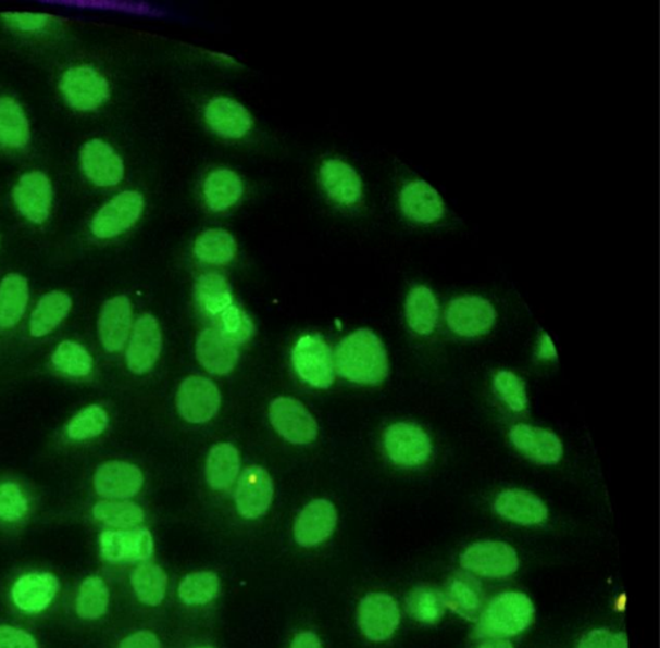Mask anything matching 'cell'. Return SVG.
Wrapping results in <instances>:
<instances>
[{"label": "cell", "instance_id": "ac0fdd59", "mask_svg": "<svg viewBox=\"0 0 660 648\" xmlns=\"http://www.w3.org/2000/svg\"><path fill=\"white\" fill-rule=\"evenodd\" d=\"M82 167L90 183L97 186H115L123 180L124 163L109 144L88 141L82 149Z\"/></svg>", "mask_w": 660, "mask_h": 648}, {"label": "cell", "instance_id": "836d02e7", "mask_svg": "<svg viewBox=\"0 0 660 648\" xmlns=\"http://www.w3.org/2000/svg\"><path fill=\"white\" fill-rule=\"evenodd\" d=\"M196 294L199 307L214 316L233 306L231 284L217 272L201 274L197 282Z\"/></svg>", "mask_w": 660, "mask_h": 648}, {"label": "cell", "instance_id": "bcb514c9", "mask_svg": "<svg viewBox=\"0 0 660 648\" xmlns=\"http://www.w3.org/2000/svg\"><path fill=\"white\" fill-rule=\"evenodd\" d=\"M578 648H628V639L624 633L596 630L583 636Z\"/></svg>", "mask_w": 660, "mask_h": 648}, {"label": "cell", "instance_id": "8fae6325", "mask_svg": "<svg viewBox=\"0 0 660 648\" xmlns=\"http://www.w3.org/2000/svg\"><path fill=\"white\" fill-rule=\"evenodd\" d=\"M399 624V606L391 596L385 593H371L360 602V630L374 643L390 638Z\"/></svg>", "mask_w": 660, "mask_h": 648}, {"label": "cell", "instance_id": "7a4b0ae2", "mask_svg": "<svg viewBox=\"0 0 660 648\" xmlns=\"http://www.w3.org/2000/svg\"><path fill=\"white\" fill-rule=\"evenodd\" d=\"M536 609L524 593L507 591L486 606L478 618L481 637L507 638L523 633L534 622Z\"/></svg>", "mask_w": 660, "mask_h": 648}, {"label": "cell", "instance_id": "4dcf8cb0", "mask_svg": "<svg viewBox=\"0 0 660 648\" xmlns=\"http://www.w3.org/2000/svg\"><path fill=\"white\" fill-rule=\"evenodd\" d=\"M29 301V286L20 274H10L0 284V327L16 326Z\"/></svg>", "mask_w": 660, "mask_h": 648}, {"label": "cell", "instance_id": "f1b7e54d", "mask_svg": "<svg viewBox=\"0 0 660 648\" xmlns=\"http://www.w3.org/2000/svg\"><path fill=\"white\" fill-rule=\"evenodd\" d=\"M409 327L419 335H431L439 321V302L426 286H415L406 302Z\"/></svg>", "mask_w": 660, "mask_h": 648}, {"label": "cell", "instance_id": "603a6c76", "mask_svg": "<svg viewBox=\"0 0 660 648\" xmlns=\"http://www.w3.org/2000/svg\"><path fill=\"white\" fill-rule=\"evenodd\" d=\"M132 328V306L125 296H116L103 304L99 320L102 347L110 353L123 349Z\"/></svg>", "mask_w": 660, "mask_h": 648}, {"label": "cell", "instance_id": "52a82bcc", "mask_svg": "<svg viewBox=\"0 0 660 648\" xmlns=\"http://www.w3.org/2000/svg\"><path fill=\"white\" fill-rule=\"evenodd\" d=\"M61 91L69 105L80 112L99 109L109 99V83L94 67L69 68L61 79Z\"/></svg>", "mask_w": 660, "mask_h": 648}, {"label": "cell", "instance_id": "44dd1931", "mask_svg": "<svg viewBox=\"0 0 660 648\" xmlns=\"http://www.w3.org/2000/svg\"><path fill=\"white\" fill-rule=\"evenodd\" d=\"M206 121L215 134L226 139H241L252 128V116L238 101L215 98L206 108Z\"/></svg>", "mask_w": 660, "mask_h": 648}, {"label": "cell", "instance_id": "e575fe53", "mask_svg": "<svg viewBox=\"0 0 660 648\" xmlns=\"http://www.w3.org/2000/svg\"><path fill=\"white\" fill-rule=\"evenodd\" d=\"M238 251L235 238L224 229H210L200 234L194 253L201 263L225 265L232 263Z\"/></svg>", "mask_w": 660, "mask_h": 648}, {"label": "cell", "instance_id": "5bb4252c", "mask_svg": "<svg viewBox=\"0 0 660 648\" xmlns=\"http://www.w3.org/2000/svg\"><path fill=\"white\" fill-rule=\"evenodd\" d=\"M162 331L158 321L150 314L138 319L127 350L128 367L136 375L149 372L162 351Z\"/></svg>", "mask_w": 660, "mask_h": 648}, {"label": "cell", "instance_id": "484cf974", "mask_svg": "<svg viewBox=\"0 0 660 648\" xmlns=\"http://www.w3.org/2000/svg\"><path fill=\"white\" fill-rule=\"evenodd\" d=\"M59 588V581L52 574L25 575L18 578L12 589L13 602L20 610L37 613L50 606Z\"/></svg>", "mask_w": 660, "mask_h": 648}, {"label": "cell", "instance_id": "f5cc1de1", "mask_svg": "<svg viewBox=\"0 0 660 648\" xmlns=\"http://www.w3.org/2000/svg\"><path fill=\"white\" fill-rule=\"evenodd\" d=\"M477 648H513V646L510 640L503 638H491L486 640V643Z\"/></svg>", "mask_w": 660, "mask_h": 648}, {"label": "cell", "instance_id": "d4e9b609", "mask_svg": "<svg viewBox=\"0 0 660 648\" xmlns=\"http://www.w3.org/2000/svg\"><path fill=\"white\" fill-rule=\"evenodd\" d=\"M495 509L502 519L523 526L540 525L548 516L545 502L523 489H506L500 493Z\"/></svg>", "mask_w": 660, "mask_h": 648}, {"label": "cell", "instance_id": "5b68a950", "mask_svg": "<svg viewBox=\"0 0 660 648\" xmlns=\"http://www.w3.org/2000/svg\"><path fill=\"white\" fill-rule=\"evenodd\" d=\"M464 570L478 576L502 578L519 569L516 550L502 541H481L472 544L461 557Z\"/></svg>", "mask_w": 660, "mask_h": 648}, {"label": "cell", "instance_id": "4316f807", "mask_svg": "<svg viewBox=\"0 0 660 648\" xmlns=\"http://www.w3.org/2000/svg\"><path fill=\"white\" fill-rule=\"evenodd\" d=\"M444 602L447 608L458 615L472 620L481 618L483 612V591L481 584L469 575L451 577L448 584Z\"/></svg>", "mask_w": 660, "mask_h": 648}, {"label": "cell", "instance_id": "7dc6e473", "mask_svg": "<svg viewBox=\"0 0 660 648\" xmlns=\"http://www.w3.org/2000/svg\"><path fill=\"white\" fill-rule=\"evenodd\" d=\"M0 648H38V645L29 633L3 625L0 626Z\"/></svg>", "mask_w": 660, "mask_h": 648}, {"label": "cell", "instance_id": "4fadbf2b", "mask_svg": "<svg viewBox=\"0 0 660 648\" xmlns=\"http://www.w3.org/2000/svg\"><path fill=\"white\" fill-rule=\"evenodd\" d=\"M103 560L111 563L146 561L154 550L148 529L105 531L100 537Z\"/></svg>", "mask_w": 660, "mask_h": 648}, {"label": "cell", "instance_id": "cb8c5ba5", "mask_svg": "<svg viewBox=\"0 0 660 648\" xmlns=\"http://www.w3.org/2000/svg\"><path fill=\"white\" fill-rule=\"evenodd\" d=\"M197 358L212 375H227L239 361V351L217 328L201 331L197 340Z\"/></svg>", "mask_w": 660, "mask_h": 648}, {"label": "cell", "instance_id": "f907efd6", "mask_svg": "<svg viewBox=\"0 0 660 648\" xmlns=\"http://www.w3.org/2000/svg\"><path fill=\"white\" fill-rule=\"evenodd\" d=\"M290 648H323L315 633L302 632L291 643Z\"/></svg>", "mask_w": 660, "mask_h": 648}, {"label": "cell", "instance_id": "d6a6232c", "mask_svg": "<svg viewBox=\"0 0 660 648\" xmlns=\"http://www.w3.org/2000/svg\"><path fill=\"white\" fill-rule=\"evenodd\" d=\"M30 139V127L24 110L15 100L0 98V145L23 149Z\"/></svg>", "mask_w": 660, "mask_h": 648}, {"label": "cell", "instance_id": "8992f818", "mask_svg": "<svg viewBox=\"0 0 660 648\" xmlns=\"http://www.w3.org/2000/svg\"><path fill=\"white\" fill-rule=\"evenodd\" d=\"M145 201L138 191L127 190L111 199L96 213L90 229L97 238L110 239L130 229L144 212Z\"/></svg>", "mask_w": 660, "mask_h": 648}, {"label": "cell", "instance_id": "d590c367", "mask_svg": "<svg viewBox=\"0 0 660 648\" xmlns=\"http://www.w3.org/2000/svg\"><path fill=\"white\" fill-rule=\"evenodd\" d=\"M130 583L142 603L158 606L163 602L169 576L161 566L145 563L134 571Z\"/></svg>", "mask_w": 660, "mask_h": 648}, {"label": "cell", "instance_id": "6da1fadb", "mask_svg": "<svg viewBox=\"0 0 660 648\" xmlns=\"http://www.w3.org/2000/svg\"><path fill=\"white\" fill-rule=\"evenodd\" d=\"M335 364L346 381L377 385L388 375V360L384 344L371 329L361 328L339 342Z\"/></svg>", "mask_w": 660, "mask_h": 648}, {"label": "cell", "instance_id": "7c38bea8", "mask_svg": "<svg viewBox=\"0 0 660 648\" xmlns=\"http://www.w3.org/2000/svg\"><path fill=\"white\" fill-rule=\"evenodd\" d=\"M274 498V484L266 469L248 466L240 475L235 493L236 508L241 516L256 520L265 514Z\"/></svg>", "mask_w": 660, "mask_h": 648}, {"label": "cell", "instance_id": "277c9868", "mask_svg": "<svg viewBox=\"0 0 660 648\" xmlns=\"http://www.w3.org/2000/svg\"><path fill=\"white\" fill-rule=\"evenodd\" d=\"M384 444L388 459L399 466H421L427 463L433 453L428 434L421 426L411 423L388 426Z\"/></svg>", "mask_w": 660, "mask_h": 648}, {"label": "cell", "instance_id": "f6af8a7d", "mask_svg": "<svg viewBox=\"0 0 660 648\" xmlns=\"http://www.w3.org/2000/svg\"><path fill=\"white\" fill-rule=\"evenodd\" d=\"M27 500L16 484L5 482L0 485V520L17 522L27 513Z\"/></svg>", "mask_w": 660, "mask_h": 648}, {"label": "cell", "instance_id": "83f0119b", "mask_svg": "<svg viewBox=\"0 0 660 648\" xmlns=\"http://www.w3.org/2000/svg\"><path fill=\"white\" fill-rule=\"evenodd\" d=\"M203 192L208 209L222 212L240 201L245 186L234 171L220 169L207 176Z\"/></svg>", "mask_w": 660, "mask_h": 648}, {"label": "cell", "instance_id": "9a60e30c", "mask_svg": "<svg viewBox=\"0 0 660 648\" xmlns=\"http://www.w3.org/2000/svg\"><path fill=\"white\" fill-rule=\"evenodd\" d=\"M13 199L23 215L36 224H43L52 204L50 178L39 171L29 172L20 178L13 189Z\"/></svg>", "mask_w": 660, "mask_h": 648}, {"label": "cell", "instance_id": "c3c4849f", "mask_svg": "<svg viewBox=\"0 0 660 648\" xmlns=\"http://www.w3.org/2000/svg\"><path fill=\"white\" fill-rule=\"evenodd\" d=\"M2 17L11 26L24 32L43 29L48 20H50L47 15H38V13H3Z\"/></svg>", "mask_w": 660, "mask_h": 648}, {"label": "cell", "instance_id": "e0dca14e", "mask_svg": "<svg viewBox=\"0 0 660 648\" xmlns=\"http://www.w3.org/2000/svg\"><path fill=\"white\" fill-rule=\"evenodd\" d=\"M97 494L107 499L134 498L144 485L140 468L124 461H110L97 469L94 479Z\"/></svg>", "mask_w": 660, "mask_h": 648}, {"label": "cell", "instance_id": "7402d4cb", "mask_svg": "<svg viewBox=\"0 0 660 648\" xmlns=\"http://www.w3.org/2000/svg\"><path fill=\"white\" fill-rule=\"evenodd\" d=\"M321 182L332 201L343 205L358 204L363 198V183L349 163L329 160L321 169Z\"/></svg>", "mask_w": 660, "mask_h": 648}, {"label": "cell", "instance_id": "f546056e", "mask_svg": "<svg viewBox=\"0 0 660 648\" xmlns=\"http://www.w3.org/2000/svg\"><path fill=\"white\" fill-rule=\"evenodd\" d=\"M240 471L239 452L231 444L215 445L208 454L206 477L215 491L231 487Z\"/></svg>", "mask_w": 660, "mask_h": 648}, {"label": "cell", "instance_id": "60d3db41", "mask_svg": "<svg viewBox=\"0 0 660 648\" xmlns=\"http://www.w3.org/2000/svg\"><path fill=\"white\" fill-rule=\"evenodd\" d=\"M219 576L213 572H197L184 578L178 588L179 598L186 605H206L217 596Z\"/></svg>", "mask_w": 660, "mask_h": 648}, {"label": "cell", "instance_id": "f35d334b", "mask_svg": "<svg viewBox=\"0 0 660 648\" xmlns=\"http://www.w3.org/2000/svg\"><path fill=\"white\" fill-rule=\"evenodd\" d=\"M97 521L109 526L128 528L140 525L145 520L142 508L129 501H100L94 508Z\"/></svg>", "mask_w": 660, "mask_h": 648}, {"label": "cell", "instance_id": "3957f363", "mask_svg": "<svg viewBox=\"0 0 660 648\" xmlns=\"http://www.w3.org/2000/svg\"><path fill=\"white\" fill-rule=\"evenodd\" d=\"M291 362L297 375L314 388L328 389L335 383V356L321 336H302L291 351Z\"/></svg>", "mask_w": 660, "mask_h": 648}, {"label": "cell", "instance_id": "30bf717a", "mask_svg": "<svg viewBox=\"0 0 660 648\" xmlns=\"http://www.w3.org/2000/svg\"><path fill=\"white\" fill-rule=\"evenodd\" d=\"M275 431L290 444L308 445L317 437V424L306 407L294 398H277L270 406Z\"/></svg>", "mask_w": 660, "mask_h": 648}, {"label": "cell", "instance_id": "ab89813d", "mask_svg": "<svg viewBox=\"0 0 660 648\" xmlns=\"http://www.w3.org/2000/svg\"><path fill=\"white\" fill-rule=\"evenodd\" d=\"M55 369L73 377H83L92 371V357L86 348L73 341L61 342L52 356Z\"/></svg>", "mask_w": 660, "mask_h": 648}, {"label": "cell", "instance_id": "8d00e7d4", "mask_svg": "<svg viewBox=\"0 0 660 648\" xmlns=\"http://www.w3.org/2000/svg\"><path fill=\"white\" fill-rule=\"evenodd\" d=\"M446 602L439 590L419 587L411 591L407 598V610L416 622L423 624L439 623L444 611H446Z\"/></svg>", "mask_w": 660, "mask_h": 648}, {"label": "cell", "instance_id": "2e32d148", "mask_svg": "<svg viewBox=\"0 0 660 648\" xmlns=\"http://www.w3.org/2000/svg\"><path fill=\"white\" fill-rule=\"evenodd\" d=\"M510 440L524 457L538 464H558L564 453L560 438L555 433L537 426H512Z\"/></svg>", "mask_w": 660, "mask_h": 648}, {"label": "cell", "instance_id": "ba28073f", "mask_svg": "<svg viewBox=\"0 0 660 648\" xmlns=\"http://www.w3.org/2000/svg\"><path fill=\"white\" fill-rule=\"evenodd\" d=\"M221 392L206 377H187L177 392V409L186 422L201 424L210 422L220 410Z\"/></svg>", "mask_w": 660, "mask_h": 648}, {"label": "cell", "instance_id": "db71d44e", "mask_svg": "<svg viewBox=\"0 0 660 648\" xmlns=\"http://www.w3.org/2000/svg\"><path fill=\"white\" fill-rule=\"evenodd\" d=\"M198 648H211V647H198Z\"/></svg>", "mask_w": 660, "mask_h": 648}, {"label": "cell", "instance_id": "ffe728a7", "mask_svg": "<svg viewBox=\"0 0 660 648\" xmlns=\"http://www.w3.org/2000/svg\"><path fill=\"white\" fill-rule=\"evenodd\" d=\"M337 525L335 506L319 499L306 506L296 521L295 537L302 547H315L328 539Z\"/></svg>", "mask_w": 660, "mask_h": 648}, {"label": "cell", "instance_id": "681fc988", "mask_svg": "<svg viewBox=\"0 0 660 648\" xmlns=\"http://www.w3.org/2000/svg\"><path fill=\"white\" fill-rule=\"evenodd\" d=\"M120 648H162L154 633L142 631L125 638Z\"/></svg>", "mask_w": 660, "mask_h": 648}, {"label": "cell", "instance_id": "d6986e66", "mask_svg": "<svg viewBox=\"0 0 660 648\" xmlns=\"http://www.w3.org/2000/svg\"><path fill=\"white\" fill-rule=\"evenodd\" d=\"M400 209L414 223L434 224L446 215L439 192L423 180L408 183L400 191Z\"/></svg>", "mask_w": 660, "mask_h": 648}, {"label": "cell", "instance_id": "ee69618b", "mask_svg": "<svg viewBox=\"0 0 660 648\" xmlns=\"http://www.w3.org/2000/svg\"><path fill=\"white\" fill-rule=\"evenodd\" d=\"M495 388L513 412H523L526 409L527 397L525 385L513 372H497Z\"/></svg>", "mask_w": 660, "mask_h": 648}, {"label": "cell", "instance_id": "9c48e42d", "mask_svg": "<svg viewBox=\"0 0 660 648\" xmlns=\"http://www.w3.org/2000/svg\"><path fill=\"white\" fill-rule=\"evenodd\" d=\"M497 313L490 301L481 296H463L450 302L447 312L448 326L462 337L488 334L495 326Z\"/></svg>", "mask_w": 660, "mask_h": 648}, {"label": "cell", "instance_id": "7bdbcfd3", "mask_svg": "<svg viewBox=\"0 0 660 648\" xmlns=\"http://www.w3.org/2000/svg\"><path fill=\"white\" fill-rule=\"evenodd\" d=\"M219 326L215 327L228 341L238 347L246 344L253 335L254 326L249 316L238 307L232 306L217 315Z\"/></svg>", "mask_w": 660, "mask_h": 648}, {"label": "cell", "instance_id": "816d5d0a", "mask_svg": "<svg viewBox=\"0 0 660 648\" xmlns=\"http://www.w3.org/2000/svg\"><path fill=\"white\" fill-rule=\"evenodd\" d=\"M538 356L541 358V360H555V358L558 357L550 336L546 334L541 336Z\"/></svg>", "mask_w": 660, "mask_h": 648}, {"label": "cell", "instance_id": "b9f144b4", "mask_svg": "<svg viewBox=\"0 0 660 648\" xmlns=\"http://www.w3.org/2000/svg\"><path fill=\"white\" fill-rule=\"evenodd\" d=\"M109 416L102 407L94 404L82 410L67 425V436L75 440H85L100 436L107 429Z\"/></svg>", "mask_w": 660, "mask_h": 648}, {"label": "cell", "instance_id": "1f68e13d", "mask_svg": "<svg viewBox=\"0 0 660 648\" xmlns=\"http://www.w3.org/2000/svg\"><path fill=\"white\" fill-rule=\"evenodd\" d=\"M72 306V299L64 292L53 291L43 296L32 315V336L43 337L51 334L66 319Z\"/></svg>", "mask_w": 660, "mask_h": 648}, {"label": "cell", "instance_id": "74e56055", "mask_svg": "<svg viewBox=\"0 0 660 648\" xmlns=\"http://www.w3.org/2000/svg\"><path fill=\"white\" fill-rule=\"evenodd\" d=\"M109 597V589L102 578L89 576L83 582L76 598V612L82 619H100L107 613Z\"/></svg>", "mask_w": 660, "mask_h": 648}]
</instances>
